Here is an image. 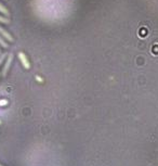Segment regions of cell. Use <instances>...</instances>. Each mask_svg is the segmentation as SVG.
<instances>
[{
	"instance_id": "277c9868",
	"label": "cell",
	"mask_w": 158,
	"mask_h": 166,
	"mask_svg": "<svg viewBox=\"0 0 158 166\" xmlns=\"http://www.w3.org/2000/svg\"><path fill=\"white\" fill-rule=\"evenodd\" d=\"M0 12H1L2 14L7 15V17H9V15H10V12H9V10L2 3H0Z\"/></svg>"
},
{
	"instance_id": "3957f363",
	"label": "cell",
	"mask_w": 158,
	"mask_h": 166,
	"mask_svg": "<svg viewBox=\"0 0 158 166\" xmlns=\"http://www.w3.org/2000/svg\"><path fill=\"white\" fill-rule=\"evenodd\" d=\"M0 36H2V38H4V39L8 40V42H13V37L2 26H0Z\"/></svg>"
},
{
	"instance_id": "30bf717a",
	"label": "cell",
	"mask_w": 158,
	"mask_h": 166,
	"mask_svg": "<svg viewBox=\"0 0 158 166\" xmlns=\"http://www.w3.org/2000/svg\"><path fill=\"white\" fill-rule=\"evenodd\" d=\"M0 53H1V50H0Z\"/></svg>"
},
{
	"instance_id": "8fae6325",
	"label": "cell",
	"mask_w": 158,
	"mask_h": 166,
	"mask_svg": "<svg viewBox=\"0 0 158 166\" xmlns=\"http://www.w3.org/2000/svg\"><path fill=\"white\" fill-rule=\"evenodd\" d=\"M0 166H2V165H1V164H0Z\"/></svg>"
},
{
	"instance_id": "6da1fadb",
	"label": "cell",
	"mask_w": 158,
	"mask_h": 166,
	"mask_svg": "<svg viewBox=\"0 0 158 166\" xmlns=\"http://www.w3.org/2000/svg\"><path fill=\"white\" fill-rule=\"evenodd\" d=\"M12 61H13V53H9L8 56H7L6 63H4V65H3V69H2V72H1L2 76H6V75L8 74V72H9V70H10V66H11V63H12Z\"/></svg>"
},
{
	"instance_id": "ba28073f",
	"label": "cell",
	"mask_w": 158,
	"mask_h": 166,
	"mask_svg": "<svg viewBox=\"0 0 158 166\" xmlns=\"http://www.w3.org/2000/svg\"><path fill=\"white\" fill-rule=\"evenodd\" d=\"M8 104V101L7 100H4V99H2V100H0V106H3V105H7Z\"/></svg>"
},
{
	"instance_id": "7a4b0ae2",
	"label": "cell",
	"mask_w": 158,
	"mask_h": 166,
	"mask_svg": "<svg viewBox=\"0 0 158 166\" xmlns=\"http://www.w3.org/2000/svg\"><path fill=\"white\" fill-rule=\"evenodd\" d=\"M17 56H19V59H20V61H21L22 65H23L26 70L30 69V63H29L28 59H27V56H25V53H24V52H19V53H17Z\"/></svg>"
},
{
	"instance_id": "7c38bea8",
	"label": "cell",
	"mask_w": 158,
	"mask_h": 166,
	"mask_svg": "<svg viewBox=\"0 0 158 166\" xmlns=\"http://www.w3.org/2000/svg\"><path fill=\"white\" fill-rule=\"evenodd\" d=\"M0 124H1V122H0Z\"/></svg>"
},
{
	"instance_id": "9c48e42d",
	"label": "cell",
	"mask_w": 158,
	"mask_h": 166,
	"mask_svg": "<svg viewBox=\"0 0 158 166\" xmlns=\"http://www.w3.org/2000/svg\"><path fill=\"white\" fill-rule=\"evenodd\" d=\"M36 79H37V81H39V83H42V81H42L41 77H39V76H36Z\"/></svg>"
},
{
	"instance_id": "8992f818",
	"label": "cell",
	"mask_w": 158,
	"mask_h": 166,
	"mask_svg": "<svg viewBox=\"0 0 158 166\" xmlns=\"http://www.w3.org/2000/svg\"><path fill=\"white\" fill-rule=\"evenodd\" d=\"M0 23H3V24H9V23H10V20H9L8 17H2V15H0Z\"/></svg>"
},
{
	"instance_id": "5b68a950",
	"label": "cell",
	"mask_w": 158,
	"mask_h": 166,
	"mask_svg": "<svg viewBox=\"0 0 158 166\" xmlns=\"http://www.w3.org/2000/svg\"><path fill=\"white\" fill-rule=\"evenodd\" d=\"M0 46L3 48H8V42L4 40V38H2V36H0Z\"/></svg>"
},
{
	"instance_id": "52a82bcc",
	"label": "cell",
	"mask_w": 158,
	"mask_h": 166,
	"mask_svg": "<svg viewBox=\"0 0 158 166\" xmlns=\"http://www.w3.org/2000/svg\"><path fill=\"white\" fill-rule=\"evenodd\" d=\"M8 54L9 53H7V52H1V53H0V65L2 64V62L4 61V59L8 56Z\"/></svg>"
}]
</instances>
